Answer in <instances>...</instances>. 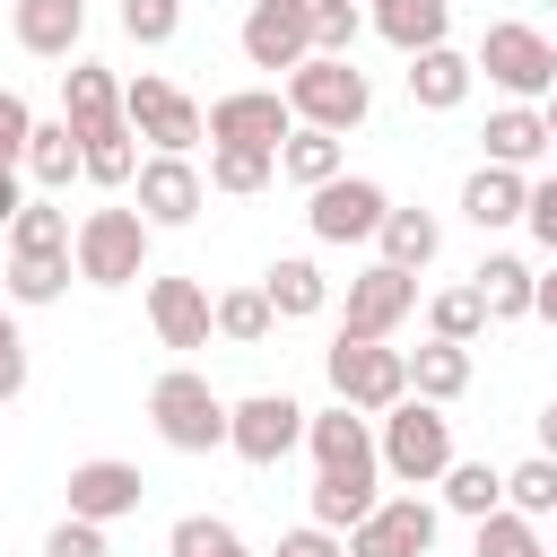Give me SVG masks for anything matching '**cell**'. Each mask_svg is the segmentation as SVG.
<instances>
[{
  "label": "cell",
  "instance_id": "cell-37",
  "mask_svg": "<svg viewBox=\"0 0 557 557\" xmlns=\"http://www.w3.org/2000/svg\"><path fill=\"white\" fill-rule=\"evenodd\" d=\"M270 331H278V313H270L261 287H226V296H218V339H226V348H261Z\"/></svg>",
  "mask_w": 557,
  "mask_h": 557
},
{
  "label": "cell",
  "instance_id": "cell-1",
  "mask_svg": "<svg viewBox=\"0 0 557 557\" xmlns=\"http://www.w3.org/2000/svg\"><path fill=\"white\" fill-rule=\"evenodd\" d=\"M226 409L235 400H218V383L200 366H165L148 383V426L165 453H226Z\"/></svg>",
  "mask_w": 557,
  "mask_h": 557
},
{
  "label": "cell",
  "instance_id": "cell-4",
  "mask_svg": "<svg viewBox=\"0 0 557 557\" xmlns=\"http://www.w3.org/2000/svg\"><path fill=\"white\" fill-rule=\"evenodd\" d=\"M470 61H479V78H487L505 104H548V87H557V44H548L531 17H496Z\"/></svg>",
  "mask_w": 557,
  "mask_h": 557
},
{
  "label": "cell",
  "instance_id": "cell-16",
  "mask_svg": "<svg viewBox=\"0 0 557 557\" xmlns=\"http://www.w3.org/2000/svg\"><path fill=\"white\" fill-rule=\"evenodd\" d=\"M148 331H157V348H209L218 339V296L200 278H148Z\"/></svg>",
  "mask_w": 557,
  "mask_h": 557
},
{
  "label": "cell",
  "instance_id": "cell-25",
  "mask_svg": "<svg viewBox=\"0 0 557 557\" xmlns=\"http://www.w3.org/2000/svg\"><path fill=\"white\" fill-rule=\"evenodd\" d=\"M470 287L487 296V322H531V296H540V270L522 252H479Z\"/></svg>",
  "mask_w": 557,
  "mask_h": 557
},
{
  "label": "cell",
  "instance_id": "cell-19",
  "mask_svg": "<svg viewBox=\"0 0 557 557\" xmlns=\"http://www.w3.org/2000/svg\"><path fill=\"white\" fill-rule=\"evenodd\" d=\"M366 26H374L400 61H418V52L453 44V0H374V9H366Z\"/></svg>",
  "mask_w": 557,
  "mask_h": 557
},
{
  "label": "cell",
  "instance_id": "cell-3",
  "mask_svg": "<svg viewBox=\"0 0 557 557\" xmlns=\"http://www.w3.org/2000/svg\"><path fill=\"white\" fill-rule=\"evenodd\" d=\"M374 444H383V479H400V487H435L461 453H453V418L435 409V400H400L392 418H374Z\"/></svg>",
  "mask_w": 557,
  "mask_h": 557
},
{
  "label": "cell",
  "instance_id": "cell-38",
  "mask_svg": "<svg viewBox=\"0 0 557 557\" xmlns=\"http://www.w3.org/2000/svg\"><path fill=\"white\" fill-rule=\"evenodd\" d=\"M70 209H52V191H35L26 209H17V226H9V252H70Z\"/></svg>",
  "mask_w": 557,
  "mask_h": 557
},
{
  "label": "cell",
  "instance_id": "cell-35",
  "mask_svg": "<svg viewBox=\"0 0 557 557\" xmlns=\"http://www.w3.org/2000/svg\"><path fill=\"white\" fill-rule=\"evenodd\" d=\"M165 557H252V540L226 522V513H183L165 531Z\"/></svg>",
  "mask_w": 557,
  "mask_h": 557
},
{
  "label": "cell",
  "instance_id": "cell-44",
  "mask_svg": "<svg viewBox=\"0 0 557 557\" xmlns=\"http://www.w3.org/2000/svg\"><path fill=\"white\" fill-rule=\"evenodd\" d=\"M26 139H35V113L17 87H0V165H26Z\"/></svg>",
  "mask_w": 557,
  "mask_h": 557
},
{
  "label": "cell",
  "instance_id": "cell-7",
  "mask_svg": "<svg viewBox=\"0 0 557 557\" xmlns=\"http://www.w3.org/2000/svg\"><path fill=\"white\" fill-rule=\"evenodd\" d=\"M122 122L148 139V157H191V148L209 139V113H200L174 78H157V70L122 78Z\"/></svg>",
  "mask_w": 557,
  "mask_h": 557
},
{
  "label": "cell",
  "instance_id": "cell-47",
  "mask_svg": "<svg viewBox=\"0 0 557 557\" xmlns=\"http://www.w3.org/2000/svg\"><path fill=\"white\" fill-rule=\"evenodd\" d=\"M270 557H348V540L339 531H322V522H296V531H278V548Z\"/></svg>",
  "mask_w": 557,
  "mask_h": 557
},
{
  "label": "cell",
  "instance_id": "cell-17",
  "mask_svg": "<svg viewBox=\"0 0 557 557\" xmlns=\"http://www.w3.org/2000/svg\"><path fill=\"white\" fill-rule=\"evenodd\" d=\"M139 496H148V479H139V461H113V453H96V461H70V513L78 522H122V513H139Z\"/></svg>",
  "mask_w": 557,
  "mask_h": 557
},
{
  "label": "cell",
  "instance_id": "cell-10",
  "mask_svg": "<svg viewBox=\"0 0 557 557\" xmlns=\"http://www.w3.org/2000/svg\"><path fill=\"white\" fill-rule=\"evenodd\" d=\"M305 453H313V479H383V444H374V418L331 400L305 418Z\"/></svg>",
  "mask_w": 557,
  "mask_h": 557
},
{
  "label": "cell",
  "instance_id": "cell-20",
  "mask_svg": "<svg viewBox=\"0 0 557 557\" xmlns=\"http://www.w3.org/2000/svg\"><path fill=\"white\" fill-rule=\"evenodd\" d=\"M461 218H470L479 235L522 226V218H531V174H513V165H479V174L461 183Z\"/></svg>",
  "mask_w": 557,
  "mask_h": 557
},
{
  "label": "cell",
  "instance_id": "cell-28",
  "mask_svg": "<svg viewBox=\"0 0 557 557\" xmlns=\"http://www.w3.org/2000/svg\"><path fill=\"white\" fill-rule=\"evenodd\" d=\"M70 278H78V261H70V252H9L0 296H9V305H61V296H70Z\"/></svg>",
  "mask_w": 557,
  "mask_h": 557
},
{
  "label": "cell",
  "instance_id": "cell-42",
  "mask_svg": "<svg viewBox=\"0 0 557 557\" xmlns=\"http://www.w3.org/2000/svg\"><path fill=\"white\" fill-rule=\"evenodd\" d=\"M357 35H366V9H357V0H313V52L348 61V52H357Z\"/></svg>",
  "mask_w": 557,
  "mask_h": 557
},
{
  "label": "cell",
  "instance_id": "cell-50",
  "mask_svg": "<svg viewBox=\"0 0 557 557\" xmlns=\"http://www.w3.org/2000/svg\"><path fill=\"white\" fill-rule=\"evenodd\" d=\"M540 453H548V461H557V400H548V409H540Z\"/></svg>",
  "mask_w": 557,
  "mask_h": 557
},
{
  "label": "cell",
  "instance_id": "cell-30",
  "mask_svg": "<svg viewBox=\"0 0 557 557\" xmlns=\"http://www.w3.org/2000/svg\"><path fill=\"white\" fill-rule=\"evenodd\" d=\"M435 487H444V513H461V522L505 513V470H496V461H453Z\"/></svg>",
  "mask_w": 557,
  "mask_h": 557
},
{
  "label": "cell",
  "instance_id": "cell-21",
  "mask_svg": "<svg viewBox=\"0 0 557 557\" xmlns=\"http://www.w3.org/2000/svg\"><path fill=\"white\" fill-rule=\"evenodd\" d=\"M470 87H479V61L461 44H435V52L409 61V104L418 113H453V104H470Z\"/></svg>",
  "mask_w": 557,
  "mask_h": 557
},
{
  "label": "cell",
  "instance_id": "cell-45",
  "mask_svg": "<svg viewBox=\"0 0 557 557\" xmlns=\"http://www.w3.org/2000/svg\"><path fill=\"white\" fill-rule=\"evenodd\" d=\"M26 392V331H17V313H0V409Z\"/></svg>",
  "mask_w": 557,
  "mask_h": 557
},
{
  "label": "cell",
  "instance_id": "cell-2",
  "mask_svg": "<svg viewBox=\"0 0 557 557\" xmlns=\"http://www.w3.org/2000/svg\"><path fill=\"white\" fill-rule=\"evenodd\" d=\"M278 96H287V113H296L305 131H331V139H348V131L374 113V78H366L357 61H331V52H313L305 70H287Z\"/></svg>",
  "mask_w": 557,
  "mask_h": 557
},
{
  "label": "cell",
  "instance_id": "cell-26",
  "mask_svg": "<svg viewBox=\"0 0 557 557\" xmlns=\"http://www.w3.org/2000/svg\"><path fill=\"white\" fill-rule=\"evenodd\" d=\"M278 174L296 183V191H322V183H339L348 174V139H331V131H287V148H278Z\"/></svg>",
  "mask_w": 557,
  "mask_h": 557
},
{
  "label": "cell",
  "instance_id": "cell-43",
  "mask_svg": "<svg viewBox=\"0 0 557 557\" xmlns=\"http://www.w3.org/2000/svg\"><path fill=\"white\" fill-rule=\"evenodd\" d=\"M44 557H113V540H104V522H78V513H61V522L44 531Z\"/></svg>",
  "mask_w": 557,
  "mask_h": 557
},
{
  "label": "cell",
  "instance_id": "cell-29",
  "mask_svg": "<svg viewBox=\"0 0 557 557\" xmlns=\"http://www.w3.org/2000/svg\"><path fill=\"white\" fill-rule=\"evenodd\" d=\"M409 392H418V400H435V409H453V400L470 392V348H453V339L409 348Z\"/></svg>",
  "mask_w": 557,
  "mask_h": 557
},
{
  "label": "cell",
  "instance_id": "cell-31",
  "mask_svg": "<svg viewBox=\"0 0 557 557\" xmlns=\"http://www.w3.org/2000/svg\"><path fill=\"white\" fill-rule=\"evenodd\" d=\"M305 505H313V522H322V531H339V540H348V531L383 505V479H313V487H305Z\"/></svg>",
  "mask_w": 557,
  "mask_h": 557
},
{
  "label": "cell",
  "instance_id": "cell-22",
  "mask_svg": "<svg viewBox=\"0 0 557 557\" xmlns=\"http://www.w3.org/2000/svg\"><path fill=\"white\" fill-rule=\"evenodd\" d=\"M61 122L87 139V131H113L122 122V78L104 70V61H70L61 70Z\"/></svg>",
  "mask_w": 557,
  "mask_h": 557
},
{
  "label": "cell",
  "instance_id": "cell-24",
  "mask_svg": "<svg viewBox=\"0 0 557 557\" xmlns=\"http://www.w3.org/2000/svg\"><path fill=\"white\" fill-rule=\"evenodd\" d=\"M261 296H270V313H278V322H313V313L331 305V278H322V261H313V252H278V261L261 270Z\"/></svg>",
  "mask_w": 557,
  "mask_h": 557
},
{
  "label": "cell",
  "instance_id": "cell-51",
  "mask_svg": "<svg viewBox=\"0 0 557 557\" xmlns=\"http://www.w3.org/2000/svg\"><path fill=\"white\" fill-rule=\"evenodd\" d=\"M540 113H548V139H557V87H548V104H540Z\"/></svg>",
  "mask_w": 557,
  "mask_h": 557
},
{
  "label": "cell",
  "instance_id": "cell-9",
  "mask_svg": "<svg viewBox=\"0 0 557 557\" xmlns=\"http://www.w3.org/2000/svg\"><path fill=\"white\" fill-rule=\"evenodd\" d=\"M383 218H392V191H383L374 174H339V183L305 191V226H313V244H374Z\"/></svg>",
  "mask_w": 557,
  "mask_h": 557
},
{
  "label": "cell",
  "instance_id": "cell-27",
  "mask_svg": "<svg viewBox=\"0 0 557 557\" xmlns=\"http://www.w3.org/2000/svg\"><path fill=\"white\" fill-rule=\"evenodd\" d=\"M374 244H383V261H392V270H409V278H418V270L444 252V218H435V209H400V200H392V218H383V235H374Z\"/></svg>",
  "mask_w": 557,
  "mask_h": 557
},
{
  "label": "cell",
  "instance_id": "cell-8",
  "mask_svg": "<svg viewBox=\"0 0 557 557\" xmlns=\"http://www.w3.org/2000/svg\"><path fill=\"white\" fill-rule=\"evenodd\" d=\"M305 400H287V392H244L235 409H226V453L235 461H252V470H278L296 444H305Z\"/></svg>",
  "mask_w": 557,
  "mask_h": 557
},
{
  "label": "cell",
  "instance_id": "cell-46",
  "mask_svg": "<svg viewBox=\"0 0 557 557\" xmlns=\"http://www.w3.org/2000/svg\"><path fill=\"white\" fill-rule=\"evenodd\" d=\"M522 226H531V244L557 261V174H540V183H531V218H522Z\"/></svg>",
  "mask_w": 557,
  "mask_h": 557
},
{
  "label": "cell",
  "instance_id": "cell-40",
  "mask_svg": "<svg viewBox=\"0 0 557 557\" xmlns=\"http://www.w3.org/2000/svg\"><path fill=\"white\" fill-rule=\"evenodd\" d=\"M505 505L531 513V522H548V513H557V461H548V453L513 461V470H505Z\"/></svg>",
  "mask_w": 557,
  "mask_h": 557
},
{
  "label": "cell",
  "instance_id": "cell-23",
  "mask_svg": "<svg viewBox=\"0 0 557 557\" xmlns=\"http://www.w3.org/2000/svg\"><path fill=\"white\" fill-rule=\"evenodd\" d=\"M479 139H487V165H513V174H531V165H540V157L557 148V139H548V113H540V104H496Z\"/></svg>",
  "mask_w": 557,
  "mask_h": 557
},
{
  "label": "cell",
  "instance_id": "cell-13",
  "mask_svg": "<svg viewBox=\"0 0 557 557\" xmlns=\"http://www.w3.org/2000/svg\"><path fill=\"white\" fill-rule=\"evenodd\" d=\"M287 131H296V113H287V96L278 87H226L218 104H209V148H287Z\"/></svg>",
  "mask_w": 557,
  "mask_h": 557
},
{
  "label": "cell",
  "instance_id": "cell-6",
  "mask_svg": "<svg viewBox=\"0 0 557 557\" xmlns=\"http://www.w3.org/2000/svg\"><path fill=\"white\" fill-rule=\"evenodd\" d=\"M322 374H331V400H348L366 418H392L409 400V348H392V339H331Z\"/></svg>",
  "mask_w": 557,
  "mask_h": 557
},
{
  "label": "cell",
  "instance_id": "cell-18",
  "mask_svg": "<svg viewBox=\"0 0 557 557\" xmlns=\"http://www.w3.org/2000/svg\"><path fill=\"white\" fill-rule=\"evenodd\" d=\"M9 35H17V52H35V61H78L87 0H9Z\"/></svg>",
  "mask_w": 557,
  "mask_h": 557
},
{
  "label": "cell",
  "instance_id": "cell-12",
  "mask_svg": "<svg viewBox=\"0 0 557 557\" xmlns=\"http://www.w3.org/2000/svg\"><path fill=\"white\" fill-rule=\"evenodd\" d=\"M235 44L252 70H305L313 61V0H252Z\"/></svg>",
  "mask_w": 557,
  "mask_h": 557
},
{
  "label": "cell",
  "instance_id": "cell-41",
  "mask_svg": "<svg viewBox=\"0 0 557 557\" xmlns=\"http://www.w3.org/2000/svg\"><path fill=\"white\" fill-rule=\"evenodd\" d=\"M113 17H122V35H131L139 52H157V44H174V35H183V0H122Z\"/></svg>",
  "mask_w": 557,
  "mask_h": 557
},
{
  "label": "cell",
  "instance_id": "cell-36",
  "mask_svg": "<svg viewBox=\"0 0 557 557\" xmlns=\"http://www.w3.org/2000/svg\"><path fill=\"white\" fill-rule=\"evenodd\" d=\"M270 174H278V157H270V148H209V191H226V200L270 191Z\"/></svg>",
  "mask_w": 557,
  "mask_h": 557
},
{
  "label": "cell",
  "instance_id": "cell-14",
  "mask_svg": "<svg viewBox=\"0 0 557 557\" xmlns=\"http://www.w3.org/2000/svg\"><path fill=\"white\" fill-rule=\"evenodd\" d=\"M435 531H444V505H426V496L409 487V496H383V505L348 531V557H426Z\"/></svg>",
  "mask_w": 557,
  "mask_h": 557
},
{
  "label": "cell",
  "instance_id": "cell-49",
  "mask_svg": "<svg viewBox=\"0 0 557 557\" xmlns=\"http://www.w3.org/2000/svg\"><path fill=\"white\" fill-rule=\"evenodd\" d=\"M531 313H540V322H557V261L540 270V296H531Z\"/></svg>",
  "mask_w": 557,
  "mask_h": 557
},
{
  "label": "cell",
  "instance_id": "cell-11",
  "mask_svg": "<svg viewBox=\"0 0 557 557\" xmlns=\"http://www.w3.org/2000/svg\"><path fill=\"white\" fill-rule=\"evenodd\" d=\"M409 313H418V278H409V270H392V261H366V270L348 278L339 339H392Z\"/></svg>",
  "mask_w": 557,
  "mask_h": 557
},
{
  "label": "cell",
  "instance_id": "cell-15",
  "mask_svg": "<svg viewBox=\"0 0 557 557\" xmlns=\"http://www.w3.org/2000/svg\"><path fill=\"white\" fill-rule=\"evenodd\" d=\"M131 209L148 218V226H191L200 218V200H209V174L191 165V157H139V174H131Z\"/></svg>",
  "mask_w": 557,
  "mask_h": 557
},
{
  "label": "cell",
  "instance_id": "cell-33",
  "mask_svg": "<svg viewBox=\"0 0 557 557\" xmlns=\"http://www.w3.org/2000/svg\"><path fill=\"white\" fill-rule=\"evenodd\" d=\"M131 139H139L131 122H113V131H87V139H78V174H87L96 191H122V183L139 174V148H131Z\"/></svg>",
  "mask_w": 557,
  "mask_h": 557
},
{
  "label": "cell",
  "instance_id": "cell-32",
  "mask_svg": "<svg viewBox=\"0 0 557 557\" xmlns=\"http://www.w3.org/2000/svg\"><path fill=\"white\" fill-rule=\"evenodd\" d=\"M17 174H26L35 191H70V174H78V131H70V122H35Z\"/></svg>",
  "mask_w": 557,
  "mask_h": 557
},
{
  "label": "cell",
  "instance_id": "cell-5",
  "mask_svg": "<svg viewBox=\"0 0 557 557\" xmlns=\"http://www.w3.org/2000/svg\"><path fill=\"white\" fill-rule=\"evenodd\" d=\"M148 244H157V226L113 200V209H87V218H78L70 261H78L87 287H131V278H148Z\"/></svg>",
  "mask_w": 557,
  "mask_h": 557
},
{
  "label": "cell",
  "instance_id": "cell-39",
  "mask_svg": "<svg viewBox=\"0 0 557 557\" xmlns=\"http://www.w3.org/2000/svg\"><path fill=\"white\" fill-rule=\"evenodd\" d=\"M470 557H548V548H540V522L505 505V513L470 522Z\"/></svg>",
  "mask_w": 557,
  "mask_h": 557
},
{
  "label": "cell",
  "instance_id": "cell-34",
  "mask_svg": "<svg viewBox=\"0 0 557 557\" xmlns=\"http://www.w3.org/2000/svg\"><path fill=\"white\" fill-rule=\"evenodd\" d=\"M426 339L479 348V339H487V296H479V287H435V296H426Z\"/></svg>",
  "mask_w": 557,
  "mask_h": 557
},
{
  "label": "cell",
  "instance_id": "cell-48",
  "mask_svg": "<svg viewBox=\"0 0 557 557\" xmlns=\"http://www.w3.org/2000/svg\"><path fill=\"white\" fill-rule=\"evenodd\" d=\"M26 200H35V183H26L17 165H0V235L17 226V209H26Z\"/></svg>",
  "mask_w": 557,
  "mask_h": 557
}]
</instances>
